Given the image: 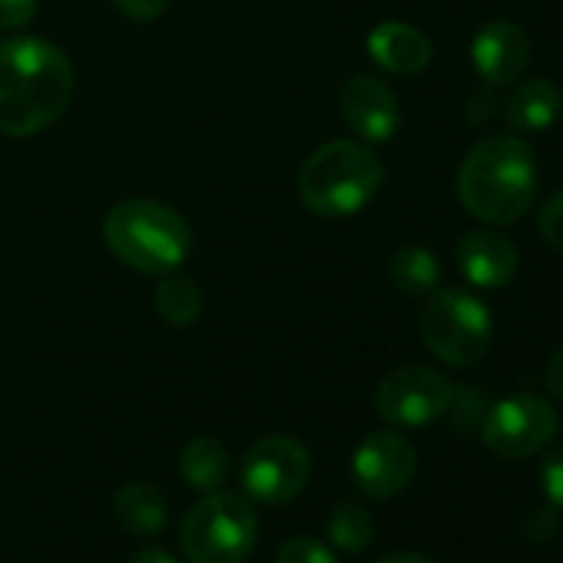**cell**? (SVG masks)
<instances>
[{
    "label": "cell",
    "instance_id": "cell-23",
    "mask_svg": "<svg viewBox=\"0 0 563 563\" xmlns=\"http://www.w3.org/2000/svg\"><path fill=\"white\" fill-rule=\"evenodd\" d=\"M487 398H484V391L481 388H464V391H454V398H451V408L448 411H454V421H457V428H481V421H484V415H487V405H484Z\"/></svg>",
    "mask_w": 563,
    "mask_h": 563
},
{
    "label": "cell",
    "instance_id": "cell-4",
    "mask_svg": "<svg viewBox=\"0 0 563 563\" xmlns=\"http://www.w3.org/2000/svg\"><path fill=\"white\" fill-rule=\"evenodd\" d=\"M382 179L385 169L372 146L355 140H332L302 163L299 196L316 216L349 219L378 196Z\"/></svg>",
    "mask_w": 563,
    "mask_h": 563
},
{
    "label": "cell",
    "instance_id": "cell-18",
    "mask_svg": "<svg viewBox=\"0 0 563 563\" xmlns=\"http://www.w3.org/2000/svg\"><path fill=\"white\" fill-rule=\"evenodd\" d=\"M388 275L395 282V289H401L405 296H431L441 282V262L424 245H401L391 255Z\"/></svg>",
    "mask_w": 563,
    "mask_h": 563
},
{
    "label": "cell",
    "instance_id": "cell-15",
    "mask_svg": "<svg viewBox=\"0 0 563 563\" xmlns=\"http://www.w3.org/2000/svg\"><path fill=\"white\" fill-rule=\"evenodd\" d=\"M563 113V97L550 80H523L520 87H514V93L507 97V123L514 133L520 136H537L547 133Z\"/></svg>",
    "mask_w": 563,
    "mask_h": 563
},
{
    "label": "cell",
    "instance_id": "cell-14",
    "mask_svg": "<svg viewBox=\"0 0 563 563\" xmlns=\"http://www.w3.org/2000/svg\"><path fill=\"white\" fill-rule=\"evenodd\" d=\"M365 47H368V57L382 70L398 74V77L421 74L431 64V41L415 24H405V21L375 24Z\"/></svg>",
    "mask_w": 563,
    "mask_h": 563
},
{
    "label": "cell",
    "instance_id": "cell-19",
    "mask_svg": "<svg viewBox=\"0 0 563 563\" xmlns=\"http://www.w3.org/2000/svg\"><path fill=\"white\" fill-rule=\"evenodd\" d=\"M153 306L163 322H169L173 329H186V325H196L202 316V289L189 275L169 272L156 286Z\"/></svg>",
    "mask_w": 563,
    "mask_h": 563
},
{
    "label": "cell",
    "instance_id": "cell-9",
    "mask_svg": "<svg viewBox=\"0 0 563 563\" xmlns=\"http://www.w3.org/2000/svg\"><path fill=\"white\" fill-rule=\"evenodd\" d=\"M454 398V385L424 365H408L382 378L375 391V408L388 424L398 428H424L448 415Z\"/></svg>",
    "mask_w": 563,
    "mask_h": 563
},
{
    "label": "cell",
    "instance_id": "cell-3",
    "mask_svg": "<svg viewBox=\"0 0 563 563\" xmlns=\"http://www.w3.org/2000/svg\"><path fill=\"white\" fill-rule=\"evenodd\" d=\"M103 242L136 272L169 275L189 258L192 229L159 199H123L103 219Z\"/></svg>",
    "mask_w": 563,
    "mask_h": 563
},
{
    "label": "cell",
    "instance_id": "cell-10",
    "mask_svg": "<svg viewBox=\"0 0 563 563\" xmlns=\"http://www.w3.org/2000/svg\"><path fill=\"white\" fill-rule=\"evenodd\" d=\"M415 467H418V454H415L411 441L401 438L398 431H375V434H368L355 448V457H352L355 484L368 497H375V500L398 497L411 484Z\"/></svg>",
    "mask_w": 563,
    "mask_h": 563
},
{
    "label": "cell",
    "instance_id": "cell-26",
    "mask_svg": "<svg viewBox=\"0 0 563 563\" xmlns=\"http://www.w3.org/2000/svg\"><path fill=\"white\" fill-rule=\"evenodd\" d=\"M113 4H117V11H120V14H126L130 21H136V24H150V21H156V18H163V14H166L169 0H113Z\"/></svg>",
    "mask_w": 563,
    "mask_h": 563
},
{
    "label": "cell",
    "instance_id": "cell-7",
    "mask_svg": "<svg viewBox=\"0 0 563 563\" xmlns=\"http://www.w3.org/2000/svg\"><path fill=\"white\" fill-rule=\"evenodd\" d=\"M239 477L252 500L289 504L306 490L312 477V454L299 438L268 434L245 451Z\"/></svg>",
    "mask_w": 563,
    "mask_h": 563
},
{
    "label": "cell",
    "instance_id": "cell-30",
    "mask_svg": "<svg viewBox=\"0 0 563 563\" xmlns=\"http://www.w3.org/2000/svg\"><path fill=\"white\" fill-rule=\"evenodd\" d=\"M375 563H438L434 556H424V553H388V556H382V560H375Z\"/></svg>",
    "mask_w": 563,
    "mask_h": 563
},
{
    "label": "cell",
    "instance_id": "cell-16",
    "mask_svg": "<svg viewBox=\"0 0 563 563\" xmlns=\"http://www.w3.org/2000/svg\"><path fill=\"white\" fill-rule=\"evenodd\" d=\"M113 517L120 520L123 530L150 537L166 527V500L159 487L146 481H130L113 494Z\"/></svg>",
    "mask_w": 563,
    "mask_h": 563
},
{
    "label": "cell",
    "instance_id": "cell-1",
    "mask_svg": "<svg viewBox=\"0 0 563 563\" xmlns=\"http://www.w3.org/2000/svg\"><path fill=\"white\" fill-rule=\"evenodd\" d=\"M74 100L67 54L41 37L0 41V136L27 140L64 117Z\"/></svg>",
    "mask_w": 563,
    "mask_h": 563
},
{
    "label": "cell",
    "instance_id": "cell-29",
    "mask_svg": "<svg viewBox=\"0 0 563 563\" xmlns=\"http://www.w3.org/2000/svg\"><path fill=\"white\" fill-rule=\"evenodd\" d=\"M130 563H179L173 553H166L163 547H143L130 556Z\"/></svg>",
    "mask_w": 563,
    "mask_h": 563
},
{
    "label": "cell",
    "instance_id": "cell-22",
    "mask_svg": "<svg viewBox=\"0 0 563 563\" xmlns=\"http://www.w3.org/2000/svg\"><path fill=\"white\" fill-rule=\"evenodd\" d=\"M537 232H540V239L550 249L563 252V189H556L553 196H547V202L540 206V212H537Z\"/></svg>",
    "mask_w": 563,
    "mask_h": 563
},
{
    "label": "cell",
    "instance_id": "cell-11",
    "mask_svg": "<svg viewBox=\"0 0 563 563\" xmlns=\"http://www.w3.org/2000/svg\"><path fill=\"white\" fill-rule=\"evenodd\" d=\"M342 117L365 143H388L401 126V107L395 90L372 74H358L345 84Z\"/></svg>",
    "mask_w": 563,
    "mask_h": 563
},
{
    "label": "cell",
    "instance_id": "cell-25",
    "mask_svg": "<svg viewBox=\"0 0 563 563\" xmlns=\"http://www.w3.org/2000/svg\"><path fill=\"white\" fill-rule=\"evenodd\" d=\"M41 0H0V31H24L34 14H37Z\"/></svg>",
    "mask_w": 563,
    "mask_h": 563
},
{
    "label": "cell",
    "instance_id": "cell-20",
    "mask_svg": "<svg viewBox=\"0 0 563 563\" xmlns=\"http://www.w3.org/2000/svg\"><path fill=\"white\" fill-rule=\"evenodd\" d=\"M329 537L335 547L358 553L375 540V517L358 500H342L329 517Z\"/></svg>",
    "mask_w": 563,
    "mask_h": 563
},
{
    "label": "cell",
    "instance_id": "cell-24",
    "mask_svg": "<svg viewBox=\"0 0 563 563\" xmlns=\"http://www.w3.org/2000/svg\"><path fill=\"white\" fill-rule=\"evenodd\" d=\"M540 490L550 507L563 510V448L547 451V457L540 461Z\"/></svg>",
    "mask_w": 563,
    "mask_h": 563
},
{
    "label": "cell",
    "instance_id": "cell-2",
    "mask_svg": "<svg viewBox=\"0 0 563 563\" xmlns=\"http://www.w3.org/2000/svg\"><path fill=\"white\" fill-rule=\"evenodd\" d=\"M537 192V159L520 136H487L467 150L457 169L464 209L490 225L517 222Z\"/></svg>",
    "mask_w": 563,
    "mask_h": 563
},
{
    "label": "cell",
    "instance_id": "cell-8",
    "mask_svg": "<svg viewBox=\"0 0 563 563\" xmlns=\"http://www.w3.org/2000/svg\"><path fill=\"white\" fill-rule=\"evenodd\" d=\"M556 411L547 398L533 391H517L487 408L481 421V438L484 448L497 457L517 461L547 448L556 434Z\"/></svg>",
    "mask_w": 563,
    "mask_h": 563
},
{
    "label": "cell",
    "instance_id": "cell-5",
    "mask_svg": "<svg viewBox=\"0 0 563 563\" xmlns=\"http://www.w3.org/2000/svg\"><path fill=\"white\" fill-rule=\"evenodd\" d=\"M494 339V319L484 299L467 289H434L421 312V342L451 365L467 368L484 358Z\"/></svg>",
    "mask_w": 563,
    "mask_h": 563
},
{
    "label": "cell",
    "instance_id": "cell-17",
    "mask_svg": "<svg viewBox=\"0 0 563 563\" xmlns=\"http://www.w3.org/2000/svg\"><path fill=\"white\" fill-rule=\"evenodd\" d=\"M232 471V457L225 451L222 441L216 438H192L183 451H179V474L189 487L209 494L219 490L225 484Z\"/></svg>",
    "mask_w": 563,
    "mask_h": 563
},
{
    "label": "cell",
    "instance_id": "cell-27",
    "mask_svg": "<svg viewBox=\"0 0 563 563\" xmlns=\"http://www.w3.org/2000/svg\"><path fill=\"white\" fill-rule=\"evenodd\" d=\"M543 382H547V391H550L553 398H560V401H563V345L547 358Z\"/></svg>",
    "mask_w": 563,
    "mask_h": 563
},
{
    "label": "cell",
    "instance_id": "cell-12",
    "mask_svg": "<svg viewBox=\"0 0 563 563\" xmlns=\"http://www.w3.org/2000/svg\"><path fill=\"white\" fill-rule=\"evenodd\" d=\"M530 60V41L527 34L510 21H490L484 24L471 41V64L484 87H510L520 80Z\"/></svg>",
    "mask_w": 563,
    "mask_h": 563
},
{
    "label": "cell",
    "instance_id": "cell-28",
    "mask_svg": "<svg viewBox=\"0 0 563 563\" xmlns=\"http://www.w3.org/2000/svg\"><path fill=\"white\" fill-rule=\"evenodd\" d=\"M527 533H530L533 540H550V537L556 533V517H553V510H533L530 520H527Z\"/></svg>",
    "mask_w": 563,
    "mask_h": 563
},
{
    "label": "cell",
    "instance_id": "cell-13",
    "mask_svg": "<svg viewBox=\"0 0 563 563\" xmlns=\"http://www.w3.org/2000/svg\"><path fill=\"white\" fill-rule=\"evenodd\" d=\"M457 268L461 275L471 282L474 289H504L507 282H514L520 255L514 249V242L500 232L490 229H474L464 232L457 242Z\"/></svg>",
    "mask_w": 563,
    "mask_h": 563
},
{
    "label": "cell",
    "instance_id": "cell-21",
    "mask_svg": "<svg viewBox=\"0 0 563 563\" xmlns=\"http://www.w3.org/2000/svg\"><path fill=\"white\" fill-rule=\"evenodd\" d=\"M275 563H339V556L316 537H292L282 543Z\"/></svg>",
    "mask_w": 563,
    "mask_h": 563
},
{
    "label": "cell",
    "instance_id": "cell-6",
    "mask_svg": "<svg viewBox=\"0 0 563 563\" xmlns=\"http://www.w3.org/2000/svg\"><path fill=\"white\" fill-rule=\"evenodd\" d=\"M258 540V520L245 497L209 490L183 520L179 543L192 563H242Z\"/></svg>",
    "mask_w": 563,
    "mask_h": 563
}]
</instances>
